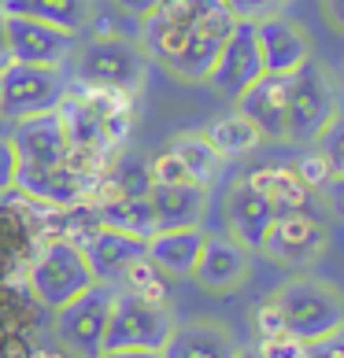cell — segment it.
<instances>
[{
    "instance_id": "33",
    "label": "cell",
    "mask_w": 344,
    "mask_h": 358,
    "mask_svg": "<svg viewBox=\"0 0 344 358\" xmlns=\"http://www.w3.org/2000/svg\"><path fill=\"white\" fill-rule=\"evenodd\" d=\"M256 351H259L263 358H303V355H308V343H300L296 336L282 333V336L259 340V343H256Z\"/></svg>"
},
{
    "instance_id": "11",
    "label": "cell",
    "mask_w": 344,
    "mask_h": 358,
    "mask_svg": "<svg viewBox=\"0 0 344 358\" xmlns=\"http://www.w3.org/2000/svg\"><path fill=\"white\" fill-rule=\"evenodd\" d=\"M263 78V56L256 45V22H237L233 34L222 45L215 67L207 74V85L222 92L226 100H237L248 85H256Z\"/></svg>"
},
{
    "instance_id": "39",
    "label": "cell",
    "mask_w": 344,
    "mask_h": 358,
    "mask_svg": "<svg viewBox=\"0 0 344 358\" xmlns=\"http://www.w3.org/2000/svg\"><path fill=\"white\" fill-rule=\"evenodd\" d=\"M322 11H326L329 26H337V30L344 34V0H322Z\"/></svg>"
},
{
    "instance_id": "4",
    "label": "cell",
    "mask_w": 344,
    "mask_h": 358,
    "mask_svg": "<svg viewBox=\"0 0 344 358\" xmlns=\"http://www.w3.org/2000/svg\"><path fill=\"white\" fill-rule=\"evenodd\" d=\"M340 115L337 89L329 74L315 59H308L300 71L289 74V118H285V141L315 144L322 129Z\"/></svg>"
},
{
    "instance_id": "6",
    "label": "cell",
    "mask_w": 344,
    "mask_h": 358,
    "mask_svg": "<svg viewBox=\"0 0 344 358\" xmlns=\"http://www.w3.org/2000/svg\"><path fill=\"white\" fill-rule=\"evenodd\" d=\"M170 329H174V317L167 303H149L115 288L104 351H163Z\"/></svg>"
},
{
    "instance_id": "34",
    "label": "cell",
    "mask_w": 344,
    "mask_h": 358,
    "mask_svg": "<svg viewBox=\"0 0 344 358\" xmlns=\"http://www.w3.org/2000/svg\"><path fill=\"white\" fill-rule=\"evenodd\" d=\"M256 333H259V340L282 336V333H285V322H282V310H277L274 296H267V299L256 307Z\"/></svg>"
},
{
    "instance_id": "18",
    "label": "cell",
    "mask_w": 344,
    "mask_h": 358,
    "mask_svg": "<svg viewBox=\"0 0 344 358\" xmlns=\"http://www.w3.org/2000/svg\"><path fill=\"white\" fill-rule=\"evenodd\" d=\"M193 277L207 292H230L248 277V248H241L233 236H207L204 251L196 259Z\"/></svg>"
},
{
    "instance_id": "37",
    "label": "cell",
    "mask_w": 344,
    "mask_h": 358,
    "mask_svg": "<svg viewBox=\"0 0 344 358\" xmlns=\"http://www.w3.org/2000/svg\"><path fill=\"white\" fill-rule=\"evenodd\" d=\"M322 196H326V203H329V210L344 222V174H333L326 185H322Z\"/></svg>"
},
{
    "instance_id": "41",
    "label": "cell",
    "mask_w": 344,
    "mask_h": 358,
    "mask_svg": "<svg viewBox=\"0 0 344 358\" xmlns=\"http://www.w3.org/2000/svg\"><path fill=\"white\" fill-rule=\"evenodd\" d=\"M11 63V56H8V41H4V19H0V71H4Z\"/></svg>"
},
{
    "instance_id": "38",
    "label": "cell",
    "mask_w": 344,
    "mask_h": 358,
    "mask_svg": "<svg viewBox=\"0 0 344 358\" xmlns=\"http://www.w3.org/2000/svg\"><path fill=\"white\" fill-rule=\"evenodd\" d=\"M156 4H160V0H118V8H123L126 15H134V19H144Z\"/></svg>"
},
{
    "instance_id": "43",
    "label": "cell",
    "mask_w": 344,
    "mask_h": 358,
    "mask_svg": "<svg viewBox=\"0 0 344 358\" xmlns=\"http://www.w3.org/2000/svg\"><path fill=\"white\" fill-rule=\"evenodd\" d=\"M0 19H4V8H0Z\"/></svg>"
},
{
    "instance_id": "13",
    "label": "cell",
    "mask_w": 344,
    "mask_h": 358,
    "mask_svg": "<svg viewBox=\"0 0 344 358\" xmlns=\"http://www.w3.org/2000/svg\"><path fill=\"white\" fill-rule=\"evenodd\" d=\"M15 189H22L26 196L45 200L52 207H74L89 196L92 178L78 166V159H71V163H63V166H22L19 163Z\"/></svg>"
},
{
    "instance_id": "7",
    "label": "cell",
    "mask_w": 344,
    "mask_h": 358,
    "mask_svg": "<svg viewBox=\"0 0 344 358\" xmlns=\"http://www.w3.org/2000/svg\"><path fill=\"white\" fill-rule=\"evenodd\" d=\"M92 270L74 241H52L41 255H37L30 270V288L41 307L60 310L71 299H78L85 288H92Z\"/></svg>"
},
{
    "instance_id": "24",
    "label": "cell",
    "mask_w": 344,
    "mask_h": 358,
    "mask_svg": "<svg viewBox=\"0 0 344 358\" xmlns=\"http://www.w3.org/2000/svg\"><path fill=\"white\" fill-rule=\"evenodd\" d=\"M248 181L256 185V189L270 200V207L277 215H285V210H300L308 207V189H303V181L296 178V170L289 166H259L248 174Z\"/></svg>"
},
{
    "instance_id": "40",
    "label": "cell",
    "mask_w": 344,
    "mask_h": 358,
    "mask_svg": "<svg viewBox=\"0 0 344 358\" xmlns=\"http://www.w3.org/2000/svg\"><path fill=\"white\" fill-rule=\"evenodd\" d=\"M97 358H160V351H100Z\"/></svg>"
},
{
    "instance_id": "27",
    "label": "cell",
    "mask_w": 344,
    "mask_h": 358,
    "mask_svg": "<svg viewBox=\"0 0 344 358\" xmlns=\"http://www.w3.org/2000/svg\"><path fill=\"white\" fill-rule=\"evenodd\" d=\"M118 292H130L137 299H149V303H167V277L152 266L149 259H137L123 277H118Z\"/></svg>"
},
{
    "instance_id": "42",
    "label": "cell",
    "mask_w": 344,
    "mask_h": 358,
    "mask_svg": "<svg viewBox=\"0 0 344 358\" xmlns=\"http://www.w3.org/2000/svg\"><path fill=\"white\" fill-rule=\"evenodd\" d=\"M237 358H263L256 348H245V351H237Z\"/></svg>"
},
{
    "instance_id": "1",
    "label": "cell",
    "mask_w": 344,
    "mask_h": 358,
    "mask_svg": "<svg viewBox=\"0 0 344 358\" xmlns=\"http://www.w3.org/2000/svg\"><path fill=\"white\" fill-rule=\"evenodd\" d=\"M237 19L226 8H215L211 15L189 26H156L141 22V52L167 67L181 82H207L222 45L233 34Z\"/></svg>"
},
{
    "instance_id": "25",
    "label": "cell",
    "mask_w": 344,
    "mask_h": 358,
    "mask_svg": "<svg viewBox=\"0 0 344 358\" xmlns=\"http://www.w3.org/2000/svg\"><path fill=\"white\" fill-rule=\"evenodd\" d=\"M204 137L211 141V148H215L222 159H237V155H248V152H256L263 137H259V129L248 122V118L241 111H233V115H222L215 118L207 129H204Z\"/></svg>"
},
{
    "instance_id": "31",
    "label": "cell",
    "mask_w": 344,
    "mask_h": 358,
    "mask_svg": "<svg viewBox=\"0 0 344 358\" xmlns=\"http://www.w3.org/2000/svg\"><path fill=\"white\" fill-rule=\"evenodd\" d=\"M149 174H152V185H185L189 181V174H185V166H181V159L174 152H163V155H156L152 163H149Z\"/></svg>"
},
{
    "instance_id": "35",
    "label": "cell",
    "mask_w": 344,
    "mask_h": 358,
    "mask_svg": "<svg viewBox=\"0 0 344 358\" xmlns=\"http://www.w3.org/2000/svg\"><path fill=\"white\" fill-rule=\"evenodd\" d=\"M15 174H19V155L11 137H0V192L15 189Z\"/></svg>"
},
{
    "instance_id": "36",
    "label": "cell",
    "mask_w": 344,
    "mask_h": 358,
    "mask_svg": "<svg viewBox=\"0 0 344 358\" xmlns=\"http://www.w3.org/2000/svg\"><path fill=\"white\" fill-rule=\"evenodd\" d=\"M303 358H344V325L337 329V333L308 343V355H303Z\"/></svg>"
},
{
    "instance_id": "20",
    "label": "cell",
    "mask_w": 344,
    "mask_h": 358,
    "mask_svg": "<svg viewBox=\"0 0 344 358\" xmlns=\"http://www.w3.org/2000/svg\"><path fill=\"white\" fill-rule=\"evenodd\" d=\"M204 241H207V233L200 225H193V229H160L156 236H149L144 259L163 277H193L196 259L204 251Z\"/></svg>"
},
{
    "instance_id": "17",
    "label": "cell",
    "mask_w": 344,
    "mask_h": 358,
    "mask_svg": "<svg viewBox=\"0 0 344 358\" xmlns=\"http://www.w3.org/2000/svg\"><path fill=\"white\" fill-rule=\"evenodd\" d=\"M277 218V210L270 207V200L248 178H241L226 196V222H230V236L248 251H259L267 241L270 225Z\"/></svg>"
},
{
    "instance_id": "21",
    "label": "cell",
    "mask_w": 344,
    "mask_h": 358,
    "mask_svg": "<svg viewBox=\"0 0 344 358\" xmlns=\"http://www.w3.org/2000/svg\"><path fill=\"white\" fill-rule=\"evenodd\" d=\"M152 215H156V233L160 229H193L204 218L207 207V189L185 181V185H152L149 192Z\"/></svg>"
},
{
    "instance_id": "22",
    "label": "cell",
    "mask_w": 344,
    "mask_h": 358,
    "mask_svg": "<svg viewBox=\"0 0 344 358\" xmlns=\"http://www.w3.org/2000/svg\"><path fill=\"white\" fill-rule=\"evenodd\" d=\"M8 15H26L48 26H60L78 37V30H85V22L92 19V0H8L0 4Z\"/></svg>"
},
{
    "instance_id": "2",
    "label": "cell",
    "mask_w": 344,
    "mask_h": 358,
    "mask_svg": "<svg viewBox=\"0 0 344 358\" xmlns=\"http://www.w3.org/2000/svg\"><path fill=\"white\" fill-rule=\"evenodd\" d=\"M285 333L300 343H315L344 325V296L319 277H293L274 292Z\"/></svg>"
},
{
    "instance_id": "8",
    "label": "cell",
    "mask_w": 344,
    "mask_h": 358,
    "mask_svg": "<svg viewBox=\"0 0 344 358\" xmlns=\"http://www.w3.org/2000/svg\"><path fill=\"white\" fill-rule=\"evenodd\" d=\"M115 303V285H92L67 307L56 310V336L60 343L78 358H97L104 351V333Z\"/></svg>"
},
{
    "instance_id": "23",
    "label": "cell",
    "mask_w": 344,
    "mask_h": 358,
    "mask_svg": "<svg viewBox=\"0 0 344 358\" xmlns=\"http://www.w3.org/2000/svg\"><path fill=\"white\" fill-rule=\"evenodd\" d=\"M97 218H100V225H108V229L141 236V241L156 236V215H152L149 196H134V200H126V196H108V200L97 207Z\"/></svg>"
},
{
    "instance_id": "19",
    "label": "cell",
    "mask_w": 344,
    "mask_h": 358,
    "mask_svg": "<svg viewBox=\"0 0 344 358\" xmlns=\"http://www.w3.org/2000/svg\"><path fill=\"white\" fill-rule=\"evenodd\" d=\"M237 340L226 325L215 322H185L174 325L160 358H237Z\"/></svg>"
},
{
    "instance_id": "29",
    "label": "cell",
    "mask_w": 344,
    "mask_h": 358,
    "mask_svg": "<svg viewBox=\"0 0 344 358\" xmlns=\"http://www.w3.org/2000/svg\"><path fill=\"white\" fill-rule=\"evenodd\" d=\"M315 152H319L333 174H344V115H337L333 122L322 129V137L315 141Z\"/></svg>"
},
{
    "instance_id": "32",
    "label": "cell",
    "mask_w": 344,
    "mask_h": 358,
    "mask_svg": "<svg viewBox=\"0 0 344 358\" xmlns=\"http://www.w3.org/2000/svg\"><path fill=\"white\" fill-rule=\"evenodd\" d=\"M293 170H296V178L303 181V189H308V192H311V189H322V185L333 178V170H329V163H326L319 152H308Z\"/></svg>"
},
{
    "instance_id": "5",
    "label": "cell",
    "mask_w": 344,
    "mask_h": 358,
    "mask_svg": "<svg viewBox=\"0 0 344 358\" xmlns=\"http://www.w3.org/2000/svg\"><path fill=\"white\" fill-rule=\"evenodd\" d=\"M67 74L60 67H30V63H8L0 71V118L22 122V118L56 111L67 96Z\"/></svg>"
},
{
    "instance_id": "14",
    "label": "cell",
    "mask_w": 344,
    "mask_h": 358,
    "mask_svg": "<svg viewBox=\"0 0 344 358\" xmlns=\"http://www.w3.org/2000/svg\"><path fill=\"white\" fill-rule=\"evenodd\" d=\"M78 248H82V255H85L89 270H92V281H100V285H118V277H123L130 266H134L137 259H144L149 241L100 225V229H92Z\"/></svg>"
},
{
    "instance_id": "3",
    "label": "cell",
    "mask_w": 344,
    "mask_h": 358,
    "mask_svg": "<svg viewBox=\"0 0 344 358\" xmlns=\"http://www.w3.org/2000/svg\"><path fill=\"white\" fill-rule=\"evenodd\" d=\"M144 71H149V56L126 37H92L74 63L78 85L123 92V96H134L141 89Z\"/></svg>"
},
{
    "instance_id": "15",
    "label": "cell",
    "mask_w": 344,
    "mask_h": 358,
    "mask_svg": "<svg viewBox=\"0 0 344 358\" xmlns=\"http://www.w3.org/2000/svg\"><path fill=\"white\" fill-rule=\"evenodd\" d=\"M256 45L263 56V74H293L311 59V41L296 22L285 15H270L256 22Z\"/></svg>"
},
{
    "instance_id": "9",
    "label": "cell",
    "mask_w": 344,
    "mask_h": 358,
    "mask_svg": "<svg viewBox=\"0 0 344 358\" xmlns=\"http://www.w3.org/2000/svg\"><path fill=\"white\" fill-rule=\"evenodd\" d=\"M4 41L11 63H30V67L63 71V63L74 56V34L26 15H8V11H4Z\"/></svg>"
},
{
    "instance_id": "44",
    "label": "cell",
    "mask_w": 344,
    "mask_h": 358,
    "mask_svg": "<svg viewBox=\"0 0 344 358\" xmlns=\"http://www.w3.org/2000/svg\"><path fill=\"white\" fill-rule=\"evenodd\" d=\"M0 4H8V0H0Z\"/></svg>"
},
{
    "instance_id": "16",
    "label": "cell",
    "mask_w": 344,
    "mask_h": 358,
    "mask_svg": "<svg viewBox=\"0 0 344 358\" xmlns=\"http://www.w3.org/2000/svg\"><path fill=\"white\" fill-rule=\"evenodd\" d=\"M233 103L259 129L263 141H285V118H289V78L285 74H263Z\"/></svg>"
},
{
    "instance_id": "28",
    "label": "cell",
    "mask_w": 344,
    "mask_h": 358,
    "mask_svg": "<svg viewBox=\"0 0 344 358\" xmlns=\"http://www.w3.org/2000/svg\"><path fill=\"white\" fill-rule=\"evenodd\" d=\"M111 196H126V200H134V196H149L152 192V174H149V163L137 155H130L118 163V170L111 174L108 181Z\"/></svg>"
},
{
    "instance_id": "30",
    "label": "cell",
    "mask_w": 344,
    "mask_h": 358,
    "mask_svg": "<svg viewBox=\"0 0 344 358\" xmlns=\"http://www.w3.org/2000/svg\"><path fill=\"white\" fill-rule=\"evenodd\" d=\"M219 4L226 8L237 22H259V19L282 15L285 0H219Z\"/></svg>"
},
{
    "instance_id": "12",
    "label": "cell",
    "mask_w": 344,
    "mask_h": 358,
    "mask_svg": "<svg viewBox=\"0 0 344 358\" xmlns=\"http://www.w3.org/2000/svg\"><path fill=\"white\" fill-rule=\"evenodd\" d=\"M11 144H15V155L22 166H63L74 159V144H71L56 111H45V115L15 122Z\"/></svg>"
},
{
    "instance_id": "26",
    "label": "cell",
    "mask_w": 344,
    "mask_h": 358,
    "mask_svg": "<svg viewBox=\"0 0 344 358\" xmlns=\"http://www.w3.org/2000/svg\"><path fill=\"white\" fill-rule=\"evenodd\" d=\"M170 152L181 159V166H185V174H189V181L200 185V189H207V185L219 178L222 155L211 148V141H207L204 134H178L174 141H170Z\"/></svg>"
},
{
    "instance_id": "10",
    "label": "cell",
    "mask_w": 344,
    "mask_h": 358,
    "mask_svg": "<svg viewBox=\"0 0 344 358\" xmlns=\"http://www.w3.org/2000/svg\"><path fill=\"white\" fill-rule=\"evenodd\" d=\"M326 241H329L326 225L308 207H300V210H285V215L274 218L259 251H267L274 262H285V266H311L326 251Z\"/></svg>"
}]
</instances>
